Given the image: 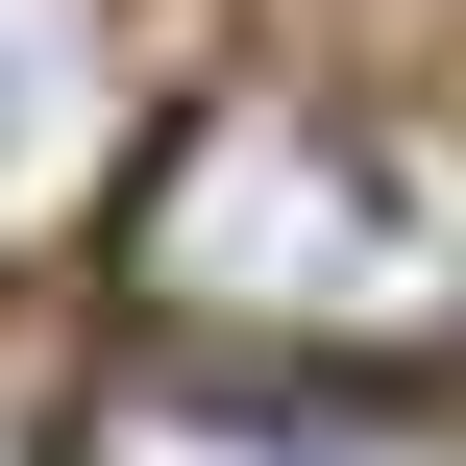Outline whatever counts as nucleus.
Wrapping results in <instances>:
<instances>
[{
	"mask_svg": "<svg viewBox=\"0 0 466 466\" xmlns=\"http://www.w3.org/2000/svg\"><path fill=\"white\" fill-rule=\"evenodd\" d=\"M147 295L197 344H295V369H442L466 344V147L344 123V98H221L147 197Z\"/></svg>",
	"mask_w": 466,
	"mask_h": 466,
	"instance_id": "nucleus-1",
	"label": "nucleus"
}]
</instances>
